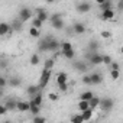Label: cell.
<instances>
[{"label":"cell","mask_w":123,"mask_h":123,"mask_svg":"<svg viewBox=\"0 0 123 123\" xmlns=\"http://www.w3.org/2000/svg\"><path fill=\"white\" fill-rule=\"evenodd\" d=\"M81 81H83L86 86H91V78H90V75H88V74H86V75L81 78Z\"/></svg>","instance_id":"39"},{"label":"cell","mask_w":123,"mask_h":123,"mask_svg":"<svg viewBox=\"0 0 123 123\" xmlns=\"http://www.w3.org/2000/svg\"><path fill=\"white\" fill-rule=\"evenodd\" d=\"M94 94L90 91V90H87V91H84V93H81V96H80V98L81 100H90L91 97H93Z\"/></svg>","instance_id":"31"},{"label":"cell","mask_w":123,"mask_h":123,"mask_svg":"<svg viewBox=\"0 0 123 123\" xmlns=\"http://www.w3.org/2000/svg\"><path fill=\"white\" fill-rule=\"evenodd\" d=\"M73 31H74V33H77V35H83V33L87 31V28H86L84 23H81V22H75V23L73 25Z\"/></svg>","instance_id":"8"},{"label":"cell","mask_w":123,"mask_h":123,"mask_svg":"<svg viewBox=\"0 0 123 123\" xmlns=\"http://www.w3.org/2000/svg\"><path fill=\"white\" fill-rule=\"evenodd\" d=\"M88 62H86V61H75V62L73 64V68L75 70V71H78V73H87V70H88Z\"/></svg>","instance_id":"4"},{"label":"cell","mask_w":123,"mask_h":123,"mask_svg":"<svg viewBox=\"0 0 123 123\" xmlns=\"http://www.w3.org/2000/svg\"><path fill=\"white\" fill-rule=\"evenodd\" d=\"M110 62H111V56L107 55V54H103V64L104 65H110Z\"/></svg>","instance_id":"36"},{"label":"cell","mask_w":123,"mask_h":123,"mask_svg":"<svg viewBox=\"0 0 123 123\" xmlns=\"http://www.w3.org/2000/svg\"><path fill=\"white\" fill-rule=\"evenodd\" d=\"M5 96V93H3V88H0V98H2Z\"/></svg>","instance_id":"49"},{"label":"cell","mask_w":123,"mask_h":123,"mask_svg":"<svg viewBox=\"0 0 123 123\" xmlns=\"http://www.w3.org/2000/svg\"><path fill=\"white\" fill-rule=\"evenodd\" d=\"M42 23H43V22H41L38 18H35V19L32 20V26H33V28H38V29H41V28H42Z\"/></svg>","instance_id":"37"},{"label":"cell","mask_w":123,"mask_h":123,"mask_svg":"<svg viewBox=\"0 0 123 123\" xmlns=\"http://www.w3.org/2000/svg\"><path fill=\"white\" fill-rule=\"evenodd\" d=\"M68 81V75L65 73H59L56 75V84H62V83H67Z\"/></svg>","instance_id":"22"},{"label":"cell","mask_w":123,"mask_h":123,"mask_svg":"<svg viewBox=\"0 0 123 123\" xmlns=\"http://www.w3.org/2000/svg\"><path fill=\"white\" fill-rule=\"evenodd\" d=\"M58 87H59V90H61V91H67V90H68V84H67V83L58 84Z\"/></svg>","instance_id":"43"},{"label":"cell","mask_w":123,"mask_h":123,"mask_svg":"<svg viewBox=\"0 0 123 123\" xmlns=\"http://www.w3.org/2000/svg\"><path fill=\"white\" fill-rule=\"evenodd\" d=\"M98 103H100V98H98V97H94V96H93V97L88 100V106H90L93 110L98 107Z\"/></svg>","instance_id":"24"},{"label":"cell","mask_w":123,"mask_h":123,"mask_svg":"<svg viewBox=\"0 0 123 123\" xmlns=\"http://www.w3.org/2000/svg\"><path fill=\"white\" fill-rule=\"evenodd\" d=\"M38 91H41V87L39 86H29L28 88H26V93H28V96H35Z\"/></svg>","instance_id":"19"},{"label":"cell","mask_w":123,"mask_h":123,"mask_svg":"<svg viewBox=\"0 0 123 123\" xmlns=\"http://www.w3.org/2000/svg\"><path fill=\"white\" fill-rule=\"evenodd\" d=\"M7 86V78L3 77V75H0V88H5Z\"/></svg>","instance_id":"40"},{"label":"cell","mask_w":123,"mask_h":123,"mask_svg":"<svg viewBox=\"0 0 123 123\" xmlns=\"http://www.w3.org/2000/svg\"><path fill=\"white\" fill-rule=\"evenodd\" d=\"M32 122H33V123H43V122H46V119H45L43 116L35 114V116H33V119H32Z\"/></svg>","instance_id":"34"},{"label":"cell","mask_w":123,"mask_h":123,"mask_svg":"<svg viewBox=\"0 0 123 123\" xmlns=\"http://www.w3.org/2000/svg\"><path fill=\"white\" fill-rule=\"evenodd\" d=\"M100 35H101V38H104V39H109V38H111V32H107V31H103Z\"/></svg>","instance_id":"41"},{"label":"cell","mask_w":123,"mask_h":123,"mask_svg":"<svg viewBox=\"0 0 123 123\" xmlns=\"http://www.w3.org/2000/svg\"><path fill=\"white\" fill-rule=\"evenodd\" d=\"M59 48L62 49V51H67V49H71L73 48V45H71V42H59Z\"/></svg>","instance_id":"32"},{"label":"cell","mask_w":123,"mask_h":123,"mask_svg":"<svg viewBox=\"0 0 123 123\" xmlns=\"http://www.w3.org/2000/svg\"><path fill=\"white\" fill-rule=\"evenodd\" d=\"M39 62H41L39 55H38V54H33V55L31 56V65H38Z\"/></svg>","instance_id":"30"},{"label":"cell","mask_w":123,"mask_h":123,"mask_svg":"<svg viewBox=\"0 0 123 123\" xmlns=\"http://www.w3.org/2000/svg\"><path fill=\"white\" fill-rule=\"evenodd\" d=\"M29 35H31L32 38H41V31H39L38 28H33V26H32V28L29 29Z\"/></svg>","instance_id":"29"},{"label":"cell","mask_w":123,"mask_h":123,"mask_svg":"<svg viewBox=\"0 0 123 123\" xmlns=\"http://www.w3.org/2000/svg\"><path fill=\"white\" fill-rule=\"evenodd\" d=\"M32 18V10L29 7H22L19 10V20L20 22H26Z\"/></svg>","instance_id":"5"},{"label":"cell","mask_w":123,"mask_h":123,"mask_svg":"<svg viewBox=\"0 0 123 123\" xmlns=\"http://www.w3.org/2000/svg\"><path fill=\"white\" fill-rule=\"evenodd\" d=\"M54 2H55V0H46V3H49V5H51V3H54Z\"/></svg>","instance_id":"51"},{"label":"cell","mask_w":123,"mask_h":123,"mask_svg":"<svg viewBox=\"0 0 123 123\" xmlns=\"http://www.w3.org/2000/svg\"><path fill=\"white\" fill-rule=\"evenodd\" d=\"M54 67V58H48L45 61V64H43V68H48V70H52Z\"/></svg>","instance_id":"33"},{"label":"cell","mask_w":123,"mask_h":123,"mask_svg":"<svg viewBox=\"0 0 123 123\" xmlns=\"http://www.w3.org/2000/svg\"><path fill=\"white\" fill-rule=\"evenodd\" d=\"M110 67H111V70H119V64L117 62H110Z\"/></svg>","instance_id":"46"},{"label":"cell","mask_w":123,"mask_h":123,"mask_svg":"<svg viewBox=\"0 0 123 123\" xmlns=\"http://www.w3.org/2000/svg\"><path fill=\"white\" fill-rule=\"evenodd\" d=\"M113 18H114V10L113 9H107V10L101 12V19L103 20H111Z\"/></svg>","instance_id":"11"},{"label":"cell","mask_w":123,"mask_h":123,"mask_svg":"<svg viewBox=\"0 0 123 123\" xmlns=\"http://www.w3.org/2000/svg\"><path fill=\"white\" fill-rule=\"evenodd\" d=\"M51 70H48V68H43L42 70V73H41V78H39V87L41 88H43V87H46L48 86V83H49V78H51Z\"/></svg>","instance_id":"1"},{"label":"cell","mask_w":123,"mask_h":123,"mask_svg":"<svg viewBox=\"0 0 123 123\" xmlns=\"http://www.w3.org/2000/svg\"><path fill=\"white\" fill-rule=\"evenodd\" d=\"M7 84H9L10 87H19V86L22 84V81H20L19 77H10V78L7 80Z\"/></svg>","instance_id":"18"},{"label":"cell","mask_w":123,"mask_h":123,"mask_svg":"<svg viewBox=\"0 0 123 123\" xmlns=\"http://www.w3.org/2000/svg\"><path fill=\"white\" fill-rule=\"evenodd\" d=\"M90 106H88V100H81L80 98V101H78V104H77V109L80 110V111H83V110H86V109H88Z\"/></svg>","instance_id":"26"},{"label":"cell","mask_w":123,"mask_h":123,"mask_svg":"<svg viewBox=\"0 0 123 123\" xmlns=\"http://www.w3.org/2000/svg\"><path fill=\"white\" fill-rule=\"evenodd\" d=\"M119 75H120L119 70H110V77H111V80H117Z\"/></svg>","instance_id":"38"},{"label":"cell","mask_w":123,"mask_h":123,"mask_svg":"<svg viewBox=\"0 0 123 123\" xmlns=\"http://www.w3.org/2000/svg\"><path fill=\"white\" fill-rule=\"evenodd\" d=\"M98 7H100L101 12L103 10H107V9H111V0H104L101 5H98Z\"/></svg>","instance_id":"27"},{"label":"cell","mask_w":123,"mask_h":123,"mask_svg":"<svg viewBox=\"0 0 123 123\" xmlns=\"http://www.w3.org/2000/svg\"><path fill=\"white\" fill-rule=\"evenodd\" d=\"M62 16H61V13H54L52 16H51V20H55V19H61Z\"/></svg>","instance_id":"45"},{"label":"cell","mask_w":123,"mask_h":123,"mask_svg":"<svg viewBox=\"0 0 123 123\" xmlns=\"http://www.w3.org/2000/svg\"><path fill=\"white\" fill-rule=\"evenodd\" d=\"M38 49L42 51V52H48V39H42L39 43H38Z\"/></svg>","instance_id":"23"},{"label":"cell","mask_w":123,"mask_h":123,"mask_svg":"<svg viewBox=\"0 0 123 123\" xmlns=\"http://www.w3.org/2000/svg\"><path fill=\"white\" fill-rule=\"evenodd\" d=\"M71 122H73V123H83L84 120H83V116H81V114H75V116L71 117Z\"/></svg>","instance_id":"35"},{"label":"cell","mask_w":123,"mask_h":123,"mask_svg":"<svg viewBox=\"0 0 123 123\" xmlns=\"http://www.w3.org/2000/svg\"><path fill=\"white\" fill-rule=\"evenodd\" d=\"M6 113H7L6 106H5V104H0V116H3V114H6Z\"/></svg>","instance_id":"44"},{"label":"cell","mask_w":123,"mask_h":123,"mask_svg":"<svg viewBox=\"0 0 123 123\" xmlns=\"http://www.w3.org/2000/svg\"><path fill=\"white\" fill-rule=\"evenodd\" d=\"M12 32V26H10V23H0V36H5V35H7V33H10Z\"/></svg>","instance_id":"10"},{"label":"cell","mask_w":123,"mask_h":123,"mask_svg":"<svg viewBox=\"0 0 123 123\" xmlns=\"http://www.w3.org/2000/svg\"><path fill=\"white\" fill-rule=\"evenodd\" d=\"M6 65H7L6 61H2V62H0V67H2V68H6Z\"/></svg>","instance_id":"47"},{"label":"cell","mask_w":123,"mask_h":123,"mask_svg":"<svg viewBox=\"0 0 123 123\" xmlns=\"http://www.w3.org/2000/svg\"><path fill=\"white\" fill-rule=\"evenodd\" d=\"M90 78H91V84H94V86H97V84H100V83L103 81V75H101L100 73H93V74H90Z\"/></svg>","instance_id":"13"},{"label":"cell","mask_w":123,"mask_h":123,"mask_svg":"<svg viewBox=\"0 0 123 123\" xmlns=\"http://www.w3.org/2000/svg\"><path fill=\"white\" fill-rule=\"evenodd\" d=\"M48 98H49L51 101H56V100H58V94H55V93H49V94H48Z\"/></svg>","instance_id":"42"},{"label":"cell","mask_w":123,"mask_h":123,"mask_svg":"<svg viewBox=\"0 0 123 123\" xmlns=\"http://www.w3.org/2000/svg\"><path fill=\"white\" fill-rule=\"evenodd\" d=\"M75 9H77L78 13H88L91 10V5L88 2H81V3H78L75 6Z\"/></svg>","instance_id":"7"},{"label":"cell","mask_w":123,"mask_h":123,"mask_svg":"<svg viewBox=\"0 0 123 123\" xmlns=\"http://www.w3.org/2000/svg\"><path fill=\"white\" fill-rule=\"evenodd\" d=\"M41 109H42L41 106H36V104H33V103L29 101V111H31L33 116H35V114H39V113H41Z\"/></svg>","instance_id":"21"},{"label":"cell","mask_w":123,"mask_h":123,"mask_svg":"<svg viewBox=\"0 0 123 123\" xmlns=\"http://www.w3.org/2000/svg\"><path fill=\"white\" fill-rule=\"evenodd\" d=\"M62 55L67 58V59H74L75 58V51L71 48V49H67V51H62Z\"/></svg>","instance_id":"25"},{"label":"cell","mask_w":123,"mask_h":123,"mask_svg":"<svg viewBox=\"0 0 123 123\" xmlns=\"http://www.w3.org/2000/svg\"><path fill=\"white\" fill-rule=\"evenodd\" d=\"M81 116H83V120H84V122H86V120H90L91 116H93V109L88 107V109L83 110V111H81Z\"/></svg>","instance_id":"20"},{"label":"cell","mask_w":123,"mask_h":123,"mask_svg":"<svg viewBox=\"0 0 123 123\" xmlns=\"http://www.w3.org/2000/svg\"><path fill=\"white\" fill-rule=\"evenodd\" d=\"M98 49H100V42H97V41H90L88 42L87 51H90V52H98Z\"/></svg>","instance_id":"12"},{"label":"cell","mask_w":123,"mask_h":123,"mask_svg":"<svg viewBox=\"0 0 123 123\" xmlns=\"http://www.w3.org/2000/svg\"><path fill=\"white\" fill-rule=\"evenodd\" d=\"M36 13H38V16H36V18H38L41 22H45V20H48V19H49V16H48V13H46V10H45V9H41V7H39V9H36Z\"/></svg>","instance_id":"15"},{"label":"cell","mask_w":123,"mask_h":123,"mask_svg":"<svg viewBox=\"0 0 123 123\" xmlns=\"http://www.w3.org/2000/svg\"><path fill=\"white\" fill-rule=\"evenodd\" d=\"M87 62H88L90 65H101V64H103V54L93 52V54L88 56Z\"/></svg>","instance_id":"3"},{"label":"cell","mask_w":123,"mask_h":123,"mask_svg":"<svg viewBox=\"0 0 123 123\" xmlns=\"http://www.w3.org/2000/svg\"><path fill=\"white\" fill-rule=\"evenodd\" d=\"M5 106H6L7 111H13V110H16V100L15 98H7Z\"/></svg>","instance_id":"17"},{"label":"cell","mask_w":123,"mask_h":123,"mask_svg":"<svg viewBox=\"0 0 123 123\" xmlns=\"http://www.w3.org/2000/svg\"><path fill=\"white\" fill-rule=\"evenodd\" d=\"M114 106V101L110 98V97H104V98H100V103H98V107L103 110V111H110Z\"/></svg>","instance_id":"2"},{"label":"cell","mask_w":123,"mask_h":123,"mask_svg":"<svg viewBox=\"0 0 123 123\" xmlns=\"http://www.w3.org/2000/svg\"><path fill=\"white\" fill-rule=\"evenodd\" d=\"M96 2H97V5H101V3L104 2V0H96Z\"/></svg>","instance_id":"50"},{"label":"cell","mask_w":123,"mask_h":123,"mask_svg":"<svg viewBox=\"0 0 123 123\" xmlns=\"http://www.w3.org/2000/svg\"><path fill=\"white\" fill-rule=\"evenodd\" d=\"M22 23H23V22H20L19 19H16V20H15V22L10 25V26H12V31H16V32H19V31L22 29Z\"/></svg>","instance_id":"28"},{"label":"cell","mask_w":123,"mask_h":123,"mask_svg":"<svg viewBox=\"0 0 123 123\" xmlns=\"http://www.w3.org/2000/svg\"><path fill=\"white\" fill-rule=\"evenodd\" d=\"M31 103H33V104H36V106H41V107H42V94L38 91L35 96H32V97H31Z\"/></svg>","instance_id":"16"},{"label":"cell","mask_w":123,"mask_h":123,"mask_svg":"<svg viewBox=\"0 0 123 123\" xmlns=\"http://www.w3.org/2000/svg\"><path fill=\"white\" fill-rule=\"evenodd\" d=\"M16 110L19 111H29V101H23V100H19L16 101Z\"/></svg>","instance_id":"9"},{"label":"cell","mask_w":123,"mask_h":123,"mask_svg":"<svg viewBox=\"0 0 123 123\" xmlns=\"http://www.w3.org/2000/svg\"><path fill=\"white\" fill-rule=\"evenodd\" d=\"M122 6H123V3H122V2H119V5H117V9H119V10H122V9H123Z\"/></svg>","instance_id":"48"},{"label":"cell","mask_w":123,"mask_h":123,"mask_svg":"<svg viewBox=\"0 0 123 123\" xmlns=\"http://www.w3.org/2000/svg\"><path fill=\"white\" fill-rule=\"evenodd\" d=\"M51 25H52V28L54 29H56V31H61V29H64V20H62V18L61 19H55V20H51Z\"/></svg>","instance_id":"14"},{"label":"cell","mask_w":123,"mask_h":123,"mask_svg":"<svg viewBox=\"0 0 123 123\" xmlns=\"http://www.w3.org/2000/svg\"><path fill=\"white\" fill-rule=\"evenodd\" d=\"M48 39V52H55L59 49V41L54 39L52 36H46Z\"/></svg>","instance_id":"6"}]
</instances>
